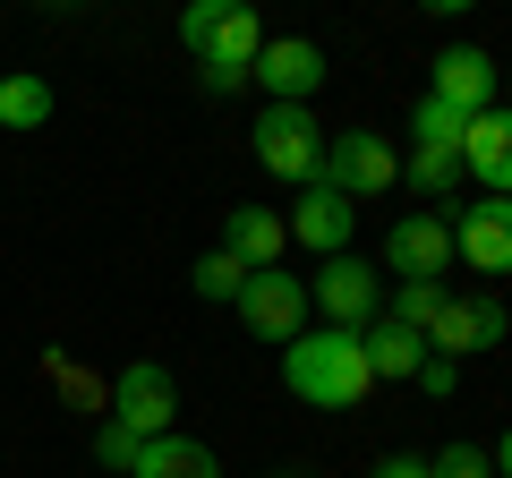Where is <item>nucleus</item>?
<instances>
[{"instance_id":"1","label":"nucleus","mask_w":512,"mask_h":478,"mask_svg":"<svg viewBox=\"0 0 512 478\" xmlns=\"http://www.w3.org/2000/svg\"><path fill=\"white\" fill-rule=\"evenodd\" d=\"M180 43L197 52V77L214 94H239L265 52V18H256L248 0H188L180 9Z\"/></svg>"},{"instance_id":"2","label":"nucleus","mask_w":512,"mask_h":478,"mask_svg":"<svg viewBox=\"0 0 512 478\" xmlns=\"http://www.w3.org/2000/svg\"><path fill=\"white\" fill-rule=\"evenodd\" d=\"M282 385L299 393V402H316V410H359L367 393H376V376H367V350H359V333H299L291 350H282Z\"/></svg>"},{"instance_id":"3","label":"nucleus","mask_w":512,"mask_h":478,"mask_svg":"<svg viewBox=\"0 0 512 478\" xmlns=\"http://www.w3.org/2000/svg\"><path fill=\"white\" fill-rule=\"evenodd\" d=\"M256 163L274 171V180H316V163H325V129L308 120V103H265V120H256Z\"/></svg>"},{"instance_id":"4","label":"nucleus","mask_w":512,"mask_h":478,"mask_svg":"<svg viewBox=\"0 0 512 478\" xmlns=\"http://www.w3.org/2000/svg\"><path fill=\"white\" fill-rule=\"evenodd\" d=\"M316 180L342 188V197L359 205V197H384V188L402 180V154L384 146L376 129H342V137H325V163H316Z\"/></svg>"},{"instance_id":"5","label":"nucleus","mask_w":512,"mask_h":478,"mask_svg":"<svg viewBox=\"0 0 512 478\" xmlns=\"http://www.w3.org/2000/svg\"><path fill=\"white\" fill-rule=\"evenodd\" d=\"M504 333H512V316H504V299H495V291H453V299L436 308V325H427V350L461 368V359L495 350Z\"/></svg>"},{"instance_id":"6","label":"nucleus","mask_w":512,"mask_h":478,"mask_svg":"<svg viewBox=\"0 0 512 478\" xmlns=\"http://www.w3.org/2000/svg\"><path fill=\"white\" fill-rule=\"evenodd\" d=\"M111 419L128 427V436H171V419H180V385H171L163 359H128L120 376H111Z\"/></svg>"},{"instance_id":"7","label":"nucleus","mask_w":512,"mask_h":478,"mask_svg":"<svg viewBox=\"0 0 512 478\" xmlns=\"http://www.w3.org/2000/svg\"><path fill=\"white\" fill-rule=\"evenodd\" d=\"M231 308H239V325H248L256 342H282V350H291L299 333H308V282L282 274V265H265V274H248V291H239Z\"/></svg>"},{"instance_id":"8","label":"nucleus","mask_w":512,"mask_h":478,"mask_svg":"<svg viewBox=\"0 0 512 478\" xmlns=\"http://www.w3.org/2000/svg\"><path fill=\"white\" fill-rule=\"evenodd\" d=\"M308 308H325L333 333H367L384 316V282L367 274L359 257H325V265H316V282H308Z\"/></svg>"},{"instance_id":"9","label":"nucleus","mask_w":512,"mask_h":478,"mask_svg":"<svg viewBox=\"0 0 512 478\" xmlns=\"http://www.w3.org/2000/svg\"><path fill=\"white\" fill-rule=\"evenodd\" d=\"M248 86H265V103H308V94L325 86V52H316L308 35H265Z\"/></svg>"},{"instance_id":"10","label":"nucleus","mask_w":512,"mask_h":478,"mask_svg":"<svg viewBox=\"0 0 512 478\" xmlns=\"http://www.w3.org/2000/svg\"><path fill=\"white\" fill-rule=\"evenodd\" d=\"M453 257L470 274H512V197H478L453 222Z\"/></svg>"},{"instance_id":"11","label":"nucleus","mask_w":512,"mask_h":478,"mask_svg":"<svg viewBox=\"0 0 512 478\" xmlns=\"http://www.w3.org/2000/svg\"><path fill=\"white\" fill-rule=\"evenodd\" d=\"M427 94L478 120V111H495V60L478 52V43H444V52L427 60Z\"/></svg>"},{"instance_id":"12","label":"nucleus","mask_w":512,"mask_h":478,"mask_svg":"<svg viewBox=\"0 0 512 478\" xmlns=\"http://www.w3.org/2000/svg\"><path fill=\"white\" fill-rule=\"evenodd\" d=\"M384 265H393L402 282H444V265H453V222L402 214L393 231H384Z\"/></svg>"},{"instance_id":"13","label":"nucleus","mask_w":512,"mask_h":478,"mask_svg":"<svg viewBox=\"0 0 512 478\" xmlns=\"http://www.w3.org/2000/svg\"><path fill=\"white\" fill-rule=\"evenodd\" d=\"M282 231H291L299 248H316V257H342V248H350V231H359V205H350L342 188L308 180V188H299V205H291V222H282Z\"/></svg>"},{"instance_id":"14","label":"nucleus","mask_w":512,"mask_h":478,"mask_svg":"<svg viewBox=\"0 0 512 478\" xmlns=\"http://www.w3.org/2000/svg\"><path fill=\"white\" fill-rule=\"evenodd\" d=\"M461 171L487 197H512V111H478L470 129H461Z\"/></svg>"},{"instance_id":"15","label":"nucleus","mask_w":512,"mask_h":478,"mask_svg":"<svg viewBox=\"0 0 512 478\" xmlns=\"http://www.w3.org/2000/svg\"><path fill=\"white\" fill-rule=\"evenodd\" d=\"M282 248H291V231H282V214H265V205H231V214H222V257H239L248 274H265V265H282Z\"/></svg>"},{"instance_id":"16","label":"nucleus","mask_w":512,"mask_h":478,"mask_svg":"<svg viewBox=\"0 0 512 478\" xmlns=\"http://www.w3.org/2000/svg\"><path fill=\"white\" fill-rule=\"evenodd\" d=\"M359 350H367V376H376V385H410V376L427 368V333L393 325V316H376V325L359 333Z\"/></svg>"},{"instance_id":"17","label":"nucleus","mask_w":512,"mask_h":478,"mask_svg":"<svg viewBox=\"0 0 512 478\" xmlns=\"http://www.w3.org/2000/svg\"><path fill=\"white\" fill-rule=\"evenodd\" d=\"M128 478H222V461H214V444H197V436H154L146 453H137V470Z\"/></svg>"},{"instance_id":"18","label":"nucleus","mask_w":512,"mask_h":478,"mask_svg":"<svg viewBox=\"0 0 512 478\" xmlns=\"http://www.w3.org/2000/svg\"><path fill=\"white\" fill-rule=\"evenodd\" d=\"M52 120V86L35 69H0V129H43Z\"/></svg>"},{"instance_id":"19","label":"nucleus","mask_w":512,"mask_h":478,"mask_svg":"<svg viewBox=\"0 0 512 478\" xmlns=\"http://www.w3.org/2000/svg\"><path fill=\"white\" fill-rule=\"evenodd\" d=\"M461 129H470V111H453V103H436V94H419V111H410L419 154H461Z\"/></svg>"},{"instance_id":"20","label":"nucleus","mask_w":512,"mask_h":478,"mask_svg":"<svg viewBox=\"0 0 512 478\" xmlns=\"http://www.w3.org/2000/svg\"><path fill=\"white\" fill-rule=\"evenodd\" d=\"M444 299H453L444 282H402V291L384 299V316H393V325H410V333H427V325H436V308H444Z\"/></svg>"},{"instance_id":"21","label":"nucleus","mask_w":512,"mask_h":478,"mask_svg":"<svg viewBox=\"0 0 512 478\" xmlns=\"http://www.w3.org/2000/svg\"><path fill=\"white\" fill-rule=\"evenodd\" d=\"M402 180L419 188V197H453V188L470 180V171H461V154H410V163H402Z\"/></svg>"},{"instance_id":"22","label":"nucleus","mask_w":512,"mask_h":478,"mask_svg":"<svg viewBox=\"0 0 512 478\" xmlns=\"http://www.w3.org/2000/svg\"><path fill=\"white\" fill-rule=\"evenodd\" d=\"M188 291H197V299H239V291H248V265H239V257H222V248H214V257H197Z\"/></svg>"},{"instance_id":"23","label":"nucleus","mask_w":512,"mask_h":478,"mask_svg":"<svg viewBox=\"0 0 512 478\" xmlns=\"http://www.w3.org/2000/svg\"><path fill=\"white\" fill-rule=\"evenodd\" d=\"M137 453H146V436H128V427L120 419H103V427H94V461H103V470H137Z\"/></svg>"},{"instance_id":"24","label":"nucleus","mask_w":512,"mask_h":478,"mask_svg":"<svg viewBox=\"0 0 512 478\" xmlns=\"http://www.w3.org/2000/svg\"><path fill=\"white\" fill-rule=\"evenodd\" d=\"M427 478H495V461H487V444H444L427 461Z\"/></svg>"},{"instance_id":"25","label":"nucleus","mask_w":512,"mask_h":478,"mask_svg":"<svg viewBox=\"0 0 512 478\" xmlns=\"http://www.w3.org/2000/svg\"><path fill=\"white\" fill-rule=\"evenodd\" d=\"M410 385H427V393H436V402H444V393H453V385H461V368H453V359H436V350H427V368H419V376H410Z\"/></svg>"},{"instance_id":"26","label":"nucleus","mask_w":512,"mask_h":478,"mask_svg":"<svg viewBox=\"0 0 512 478\" xmlns=\"http://www.w3.org/2000/svg\"><path fill=\"white\" fill-rule=\"evenodd\" d=\"M367 478H427V461H419V453H393V461H376Z\"/></svg>"},{"instance_id":"27","label":"nucleus","mask_w":512,"mask_h":478,"mask_svg":"<svg viewBox=\"0 0 512 478\" xmlns=\"http://www.w3.org/2000/svg\"><path fill=\"white\" fill-rule=\"evenodd\" d=\"M487 461H495V478H512V427H504V444H495Z\"/></svg>"},{"instance_id":"28","label":"nucleus","mask_w":512,"mask_h":478,"mask_svg":"<svg viewBox=\"0 0 512 478\" xmlns=\"http://www.w3.org/2000/svg\"><path fill=\"white\" fill-rule=\"evenodd\" d=\"M282 478H299V470H282Z\"/></svg>"},{"instance_id":"29","label":"nucleus","mask_w":512,"mask_h":478,"mask_svg":"<svg viewBox=\"0 0 512 478\" xmlns=\"http://www.w3.org/2000/svg\"><path fill=\"white\" fill-rule=\"evenodd\" d=\"M504 111H512V103H504Z\"/></svg>"}]
</instances>
